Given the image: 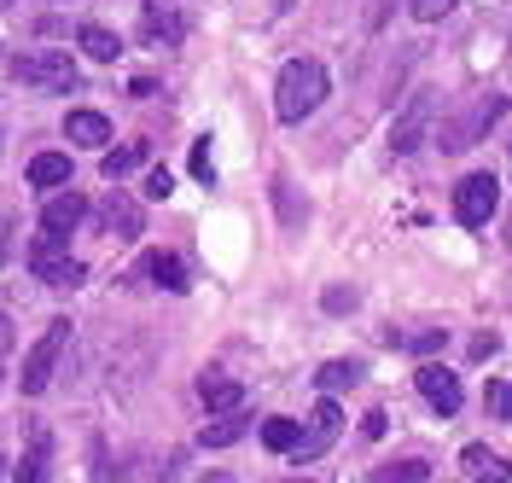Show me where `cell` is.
<instances>
[{
  "label": "cell",
  "instance_id": "cell-1",
  "mask_svg": "<svg viewBox=\"0 0 512 483\" xmlns=\"http://www.w3.org/2000/svg\"><path fill=\"white\" fill-rule=\"evenodd\" d=\"M320 99H326V65L320 59H286L280 82H274V117L280 123H303L315 117Z\"/></svg>",
  "mask_w": 512,
  "mask_h": 483
},
{
  "label": "cell",
  "instance_id": "cell-2",
  "mask_svg": "<svg viewBox=\"0 0 512 483\" xmlns=\"http://www.w3.org/2000/svg\"><path fill=\"white\" fill-rule=\"evenodd\" d=\"M12 76L18 88H35V94H76L82 88V70L64 47H35V53H18L12 59Z\"/></svg>",
  "mask_w": 512,
  "mask_h": 483
},
{
  "label": "cell",
  "instance_id": "cell-3",
  "mask_svg": "<svg viewBox=\"0 0 512 483\" xmlns=\"http://www.w3.org/2000/svg\"><path fill=\"white\" fill-rule=\"evenodd\" d=\"M30 268H35V280H41V286H82V280H88V268H82V262L70 257V239H59V233H35V245H30Z\"/></svg>",
  "mask_w": 512,
  "mask_h": 483
},
{
  "label": "cell",
  "instance_id": "cell-4",
  "mask_svg": "<svg viewBox=\"0 0 512 483\" xmlns=\"http://www.w3.org/2000/svg\"><path fill=\"white\" fill-rule=\"evenodd\" d=\"M64 344H70V321H53L41 338L30 344V355H24V373H18V385H24V396H41V390L53 385V373H59V355Z\"/></svg>",
  "mask_w": 512,
  "mask_h": 483
},
{
  "label": "cell",
  "instance_id": "cell-5",
  "mask_svg": "<svg viewBox=\"0 0 512 483\" xmlns=\"http://www.w3.org/2000/svg\"><path fill=\"white\" fill-rule=\"evenodd\" d=\"M495 204H501V181H495L489 169H483V175H466V181L454 187V216H460V227H489Z\"/></svg>",
  "mask_w": 512,
  "mask_h": 483
},
{
  "label": "cell",
  "instance_id": "cell-6",
  "mask_svg": "<svg viewBox=\"0 0 512 483\" xmlns=\"http://www.w3.org/2000/svg\"><path fill=\"white\" fill-rule=\"evenodd\" d=\"M431 117H437V99H431V94L408 99V111L390 123V152H396V158L419 152V146H425V134H431Z\"/></svg>",
  "mask_w": 512,
  "mask_h": 483
},
{
  "label": "cell",
  "instance_id": "cell-7",
  "mask_svg": "<svg viewBox=\"0 0 512 483\" xmlns=\"http://www.w3.org/2000/svg\"><path fill=\"white\" fill-rule=\"evenodd\" d=\"M187 35V18L175 0H140V41L146 47H181Z\"/></svg>",
  "mask_w": 512,
  "mask_h": 483
},
{
  "label": "cell",
  "instance_id": "cell-8",
  "mask_svg": "<svg viewBox=\"0 0 512 483\" xmlns=\"http://www.w3.org/2000/svg\"><path fill=\"white\" fill-rule=\"evenodd\" d=\"M414 385H419V396H425V402H431V408H437V414H460V402H466V390H460V373H448L443 361H425V367H419L414 373Z\"/></svg>",
  "mask_w": 512,
  "mask_h": 483
},
{
  "label": "cell",
  "instance_id": "cell-9",
  "mask_svg": "<svg viewBox=\"0 0 512 483\" xmlns=\"http://www.w3.org/2000/svg\"><path fill=\"white\" fill-rule=\"evenodd\" d=\"M501 111H507V94H483L478 105L460 117V123H448V129H443V146H448V152H460V146H478V134L495 129V117H501Z\"/></svg>",
  "mask_w": 512,
  "mask_h": 483
},
{
  "label": "cell",
  "instance_id": "cell-10",
  "mask_svg": "<svg viewBox=\"0 0 512 483\" xmlns=\"http://www.w3.org/2000/svg\"><path fill=\"white\" fill-rule=\"evenodd\" d=\"M88 216H94L99 233H111V239H140V233H146V227H140V204H134L128 193H117V187L99 198Z\"/></svg>",
  "mask_w": 512,
  "mask_h": 483
},
{
  "label": "cell",
  "instance_id": "cell-11",
  "mask_svg": "<svg viewBox=\"0 0 512 483\" xmlns=\"http://www.w3.org/2000/svg\"><path fill=\"white\" fill-rule=\"evenodd\" d=\"M88 210H94V204L76 193V187H59V193L41 204V233H59V239H70L76 227L88 222Z\"/></svg>",
  "mask_w": 512,
  "mask_h": 483
},
{
  "label": "cell",
  "instance_id": "cell-12",
  "mask_svg": "<svg viewBox=\"0 0 512 483\" xmlns=\"http://www.w3.org/2000/svg\"><path fill=\"white\" fill-rule=\"evenodd\" d=\"M338 431H344V414H338V402H332V396H320L315 414H309V431H303V437H297V449H291V454H297V466H303V460H315V454L326 449Z\"/></svg>",
  "mask_w": 512,
  "mask_h": 483
},
{
  "label": "cell",
  "instance_id": "cell-13",
  "mask_svg": "<svg viewBox=\"0 0 512 483\" xmlns=\"http://www.w3.org/2000/svg\"><path fill=\"white\" fill-rule=\"evenodd\" d=\"M198 396H204L210 414H233V408H245V385L227 379V373H204V379H198Z\"/></svg>",
  "mask_w": 512,
  "mask_h": 483
},
{
  "label": "cell",
  "instance_id": "cell-14",
  "mask_svg": "<svg viewBox=\"0 0 512 483\" xmlns=\"http://www.w3.org/2000/svg\"><path fill=\"white\" fill-rule=\"evenodd\" d=\"M460 466H466L472 483H512V466L501 454H489L483 443H466V449H460Z\"/></svg>",
  "mask_w": 512,
  "mask_h": 483
},
{
  "label": "cell",
  "instance_id": "cell-15",
  "mask_svg": "<svg viewBox=\"0 0 512 483\" xmlns=\"http://www.w3.org/2000/svg\"><path fill=\"white\" fill-rule=\"evenodd\" d=\"M64 134H70V146L105 152V140H111V123H105L99 111H70V117H64Z\"/></svg>",
  "mask_w": 512,
  "mask_h": 483
},
{
  "label": "cell",
  "instance_id": "cell-16",
  "mask_svg": "<svg viewBox=\"0 0 512 483\" xmlns=\"http://www.w3.org/2000/svg\"><path fill=\"white\" fill-rule=\"evenodd\" d=\"M140 274L163 291H187V262L169 257V251H146V257H140Z\"/></svg>",
  "mask_w": 512,
  "mask_h": 483
},
{
  "label": "cell",
  "instance_id": "cell-17",
  "mask_svg": "<svg viewBox=\"0 0 512 483\" xmlns=\"http://www.w3.org/2000/svg\"><path fill=\"white\" fill-rule=\"evenodd\" d=\"M30 187H41V193L70 187V158H64V152H35L30 158Z\"/></svg>",
  "mask_w": 512,
  "mask_h": 483
},
{
  "label": "cell",
  "instance_id": "cell-18",
  "mask_svg": "<svg viewBox=\"0 0 512 483\" xmlns=\"http://www.w3.org/2000/svg\"><path fill=\"white\" fill-rule=\"evenodd\" d=\"M245 431H251V419H245V408H233V414H216V425H204L198 443H204V449H233Z\"/></svg>",
  "mask_w": 512,
  "mask_h": 483
},
{
  "label": "cell",
  "instance_id": "cell-19",
  "mask_svg": "<svg viewBox=\"0 0 512 483\" xmlns=\"http://www.w3.org/2000/svg\"><path fill=\"white\" fill-rule=\"evenodd\" d=\"M47 472H53V437L35 425L30 454H24V466H18V483H47Z\"/></svg>",
  "mask_w": 512,
  "mask_h": 483
},
{
  "label": "cell",
  "instance_id": "cell-20",
  "mask_svg": "<svg viewBox=\"0 0 512 483\" xmlns=\"http://www.w3.org/2000/svg\"><path fill=\"white\" fill-rule=\"evenodd\" d=\"M76 47H82V53H88L94 65H111V59L123 53V41L105 30V24H82V30H76Z\"/></svg>",
  "mask_w": 512,
  "mask_h": 483
},
{
  "label": "cell",
  "instance_id": "cell-21",
  "mask_svg": "<svg viewBox=\"0 0 512 483\" xmlns=\"http://www.w3.org/2000/svg\"><path fill=\"white\" fill-rule=\"evenodd\" d=\"M315 385H320V396H338V390L361 385V361H326L315 373Z\"/></svg>",
  "mask_w": 512,
  "mask_h": 483
},
{
  "label": "cell",
  "instance_id": "cell-22",
  "mask_svg": "<svg viewBox=\"0 0 512 483\" xmlns=\"http://www.w3.org/2000/svg\"><path fill=\"white\" fill-rule=\"evenodd\" d=\"M297 437H303V425L297 419H262V443L274 454H291L297 449Z\"/></svg>",
  "mask_w": 512,
  "mask_h": 483
},
{
  "label": "cell",
  "instance_id": "cell-23",
  "mask_svg": "<svg viewBox=\"0 0 512 483\" xmlns=\"http://www.w3.org/2000/svg\"><path fill=\"white\" fill-rule=\"evenodd\" d=\"M146 158V140H134V146H117V152H105V158H99V169H105V181H123L128 169H134V163Z\"/></svg>",
  "mask_w": 512,
  "mask_h": 483
},
{
  "label": "cell",
  "instance_id": "cell-24",
  "mask_svg": "<svg viewBox=\"0 0 512 483\" xmlns=\"http://www.w3.org/2000/svg\"><path fill=\"white\" fill-rule=\"evenodd\" d=\"M373 478L379 483H425L431 466H425V460H390V466H373Z\"/></svg>",
  "mask_w": 512,
  "mask_h": 483
},
{
  "label": "cell",
  "instance_id": "cell-25",
  "mask_svg": "<svg viewBox=\"0 0 512 483\" xmlns=\"http://www.w3.org/2000/svg\"><path fill=\"white\" fill-rule=\"evenodd\" d=\"M483 402H489V414L495 419H512V379H489Z\"/></svg>",
  "mask_w": 512,
  "mask_h": 483
},
{
  "label": "cell",
  "instance_id": "cell-26",
  "mask_svg": "<svg viewBox=\"0 0 512 483\" xmlns=\"http://www.w3.org/2000/svg\"><path fill=\"white\" fill-rule=\"evenodd\" d=\"M274 198H280V216H286L291 227L309 222V204H297V198H291V181H274Z\"/></svg>",
  "mask_w": 512,
  "mask_h": 483
},
{
  "label": "cell",
  "instance_id": "cell-27",
  "mask_svg": "<svg viewBox=\"0 0 512 483\" xmlns=\"http://www.w3.org/2000/svg\"><path fill=\"white\" fill-rule=\"evenodd\" d=\"M460 0H408V12H414L419 24H437V18H448Z\"/></svg>",
  "mask_w": 512,
  "mask_h": 483
},
{
  "label": "cell",
  "instance_id": "cell-28",
  "mask_svg": "<svg viewBox=\"0 0 512 483\" xmlns=\"http://www.w3.org/2000/svg\"><path fill=\"white\" fill-rule=\"evenodd\" d=\"M12 350H18V326H12V315H0V385H6V361H12Z\"/></svg>",
  "mask_w": 512,
  "mask_h": 483
},
{
  "label": "cell",
  "instance_id": "cell-29",
  "mask_svg": "<svg viewBox=\"0 0 512 483\" xmlns=\"http://www.w3.org/2000/svg\"><path fill=\"white\" fill-rule=\"evenodd\" d=\"M192 175H198V181H216V163H210V146H204V140L192 146Z\"/></svg>",
  "mask_w": 512,
  "mask_h": 483
},
{
  "label": "cell",
  "instance_id": "cell-30",
  "mask_svg": "<svg viewBox=\"0 0 512 483\" xmlns=\"http://www.w3.org/2000/svg\"><path fill=\"white\" fill-rule=\"evenodd\" d=\"M355 303H361V297H355V286L350 291H344V286L326 291V309H332V315H344V309H355Z\"/></svg>",
  "mask_w": 512,
  "mask_h": 483
},
{
  "label": "cell",
  "instance_id": "cell-31",
  "mask_svg": "<svg viewBox=\"0 0 512 483\" xmlns=\"http://www.w3.org/2000/svg\"><path fill=\"white\" fill-rule=\"evenodd\" d=\"M169 193H175L169 169H152V175H146V198H169Z\"/></svg>",
  "mask_w": 512,
  "mask_h": 483
},
{
  "label": "cell",
  "instance_id": "cell-32",
  "mask_svg": "<svg viewBox=\"0 0 512 483\" xmlns=\"http://www.w3.org/2000/svg\"><path fill=\"white\" fill-rule=\"evenodd\" d=\"M402 344H408V350H437V344H443V332H419V338H402Z\"/></svg>",
  "mask_w": 512,
  "mask_h": 483
},
{
  "label": "cell",
  "instance_id": "cell-33",
  "mask_svg": "<svg viewBox=\"0 0 512 483\" xmlns=\"http://www.w3.org/2000/svg\"><path fill=\"white\" fill-rule=\"evenodd\" d=\"M501 350V338H495V332H483V338H472V355H495Z\"/></svg>",
  "mask_w": 512,
  "mask_h": 483
},
{
  "label": "cell",
  "instance_id": "cell-34",
  "mask_svg": "<svg viewBox=\"0 0 512 483\" xmlns=\"http://www.w3.org/2000/svg\"><path fill=\"white\" fill-rule=\"evenodd\" d=\"M384 419H390V414H367V419H361V431H367V437H384Z\"/></svg>",
  "mask_w": 512,
  "mask_h": 483
},
{
  "label": "cell",
  "instance_id": "cell-35",
  "mask_svg": "<svg viewBox=\"0 0 512 483\" xmlns=\"http://www.w3.org/2000/svg\"><path fill=\"white\" fill-rule=\"evenodd\" d=\"M204 483H233V478H222V472H216V478H204Z\"/></svg>",
  "mask_w": 512,
  "mask_h": 483
},
{
  "label": "cell",
  "instance_id": "cell-36",
  "mask_svg": "<svg viewBox=\"0 0 512 483\" xmlns=\"http://www.w3.org/2000/svg\"><path fill=\"white\" fill-rule=\"evenodd\" d=\"M507 245H512V222H507Z\"/></svg>",
  "mask_w": 512,
  "mask_h": 483
},
{
  "label": "cell",
  "instance_id": "cell-37",
  "mask_svg": "<svg viewBox=\"0 0 512 483\" xmlns=\"http://www.w3.org/2000/svg\"><path fill=\"white\" fill-rule=\"evenodd\" d=\"M6 6H12V0H0V12H6Z\"/></svg>",
  "mask_w": 512,
  "mask_h": 483
},
{
  "label": "cell",
  "instance_id": "cell-38",
  "mask_svg": "<svg viewBox=\"0 0 512 483\" xmlns=\"http://www.w3.org/2000/svg\"><path fill=\"white\" fill-rule=\"evenodd\" d=\"M0 472H6V460H0Z\"/></svg>",
  "mask_w": 512,
  "mask_h": 483
},
{
  "label": "cell",
  "instance_id": "cell-39",
  "mask_svg": "<svg viewBox=\"0 0 512 483\" xmlns=\"http://www.w3.org/2000/svg\"><path fill=\"white\" fill-rule=\"evenodd\" d=\"M297 483H303V478H297Z\"/></svg>",
  "mask_w": 512,
  "mask_h": 483
}]
</instances>
